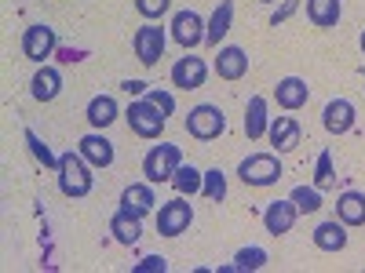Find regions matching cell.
Wrapping results in <instances>:
<instances>
[{
  "label": "cell",
  "mask_w": 365,
  "mask_h": 273,
  "mask_svg": "<svg viewBox=\"0 0 365 273\" xmlns=\"http://www.w3.org/2000/svg\"><path fill=\"white\" fill-rule=\"evenodd\" d=\"M267 135H270V146L278 149V154H292V149L299 146V139H303V128H299L296 117H274Z\"/></svg>",
  "instance_id": "cell-13"
},
{
  "label": "cell",
  "mask_w": 365,
  "mask_h": 273,
  "mask_svg": "<svg viewBox=\"0 0 365 273\" xmlns=\"http://www.w3.org/2000/svg\"><path fill=\"white\" fill-rule=\"evenodd\" d=\"M77 154L91 164V168H110L113 164V142L106 139V135H99V132H88L81 142H77Z\"/></svg>",
  "instance_id": "cell-14"
},
{
  "label": "cell",
  "mask_w": 365,
  "mask_h": 273,
  "mask_svg": "<svg viewBox=\"0 0 365 273\" xmlns=\"http://www.w3.org/2000/svg\"><path fill=\"white\" fill-rule=\"evenodd\" d=\"M125 120H128V128H132L139 139H161V132H165V124H168V117H165L154 102H150V99L132 102L128 113H125Z\"/></svg>",
  "instance_id": "cell-5"
},
{
  "label": "cell",
  "mask_w": 365,
  "mask_h": 273,
  "mask_svg": "<svg viewBox=\"0 0 365 273\" xmlns=\"http://www.w3.org/2000/svg\"><path fill=\"white\" fill-rule=\"evenodd\" d=\"M205 80H208L205 58H197L194 51H187L182 58H175V66H172V84H175V87L194 91V87H205Z\"/></svg>",
  "instance_id": "cell-10"
},
{
  "label": "cell",
  "mask_w": 365,
  "mask_h": 273,
  "mask_svg": "<svg viewBox=\"0 0 365 273\" xmlns=\"http://www.w3.org/2000/svg\"><path fill=\"white\" fill-rule=\"evenodd\" d=\"M190 223H194V208L182 200V193H179L175 200L161 204V211H158V233H161V237H179V233H187Z\"/></svg>",
  "instance_id": "cell-7"
},
{
  "label": "cell",
  "mask_w": 365,
  "mask_h": 273,
  "mask_svg": "<svg viewBox=\"0 0 365 273\" xmlns=\"http://www.w3.org/2000/svg\"><path fill=\"white\" fill-rule=\"evenodd\" d=\"M227 132V117L220 106H212V102H201L187 113V135L197 139V142H212V139H220Z\"/></svg>",
  "instance_id": "cell-4"
},
{
  "label": "cell",
  "mask_w": 365,
  "mask_h": 273,
  "mask_svg": "<svg viewBox=\"0 0 365 273\" xmlns=\"http://www.w3.org/2000/svg\"><path fill=\"white\" fill-rule=\"evenodd\" d=\"M289 200L303 211V215H314V211L322 208V190H318V186H296V190L289 193Z\"/></svg>",
  "instance_id": "cell-28"
},
{
  "label": "cell",
  "mask_w": 365,
  "mask_h": 273,
  "mask_svg": "<svg viewBox=\"0 0 365 273\" xmlns=\"http://www.w3.org/2000/svg\"><path fill=\"white\" fill-rule=\"evenodd\" d=\"M29 95H34L37 102H55L58 95H63V73H58L55 66H41L34 73V80H29Z\"/></svg>",
  "instance_id": "cell-16"
},
{
  "label": "cell",
  "mask_w": 365,
  "mask_h": 273,
  "mask_svg": "<svg viewBox=\"0 0 365 273\" xmlns=\"http://www.w3.org/2000/svg\"><path fill=\"white\" fill-rule=\"evenodd\" d=\"M299 4H303V0H282V8L270 15V26H282V22H285V18H289L296 8H299Z\"/></svg>",
  "instance_id": "cell-35"
},
{
  "label": "cell",
  "mask_w": 365,
  "mask_h": 273,
  "mask_svg": "<svg viewBox=\"0 0 365 273\" xmlns=\"http://www.w3.org/2000/svg\"><path fill=\"white\" fill-rule=\"evenodd\" d=\"M168 8H172V0H135V11L143 18H161Z\"/></svg>",
  "instance_id": "cell-33"
},
{
  "label": "cell",
  "mask_w": 365,
  "mask_h": 273,
  "mask_svg": "<svg viewBox=\"0 0 365 273\" xmlns=\"http://www.w3.org/2000/svg\"><path fill=\"white\" fill-rule=\"evenodd\" d=\"M91 186H96V175H91V164L81 157V154H63L58 157V190H63V197H88Z\"/></svg>",
  "instance_id": "cell-1"
},
{
  "label": "cell",
  "mask_w": 365,
  "mask_h": 273,
  "mask_svg": "<svg viewBox=\"0 0 365 273\" xmlns=\"http://www.w3.org/2000/svg\"><path fill=\"white\" fill-rule=\"evenodd\" d=\"M282 175H285V168H282L278 154H252V157H245L237 164V178L245 182V186H256V190L274 186Z\"/></svg>",
  "instance_id": "cell-2"
},
{
  "label": "cell",
  "mask_w": 365,
  "mask_h": 273,
  "mask_svg": "<svg viewBox=\"0 0 365 273\" xmlns=\"http://www.w3.org/2000/svg\"><path fill=\"white\" fill-rule=\"evenodd\" d=\"M311 99V87L303 77H282L278 87H274V102H278L282 109H303Z\"/></svg>",
  "instance_id": "cell-15"
},
{
  "label": "cell",
  "mask_w": 365,
  "mask_h": 273,
  "mask_svg": "<svg viewBox=\"0 0 365 273\" xmlns=\"http://www.w3.org/2000/svg\"><path fill=\"white\" fill-rule=\"evenodd\" d=\"M201 193H205L208 200H223V197H227V175H223L220 168H208V171H205V182H201Z\"/></svg>",
  "instance_id": "cell-30"
},
{
  "label": "cell",
  "mask_w": 365,
  "mask_h": 273,
  "mask_svg": "<svg viewBox=\"0 0 365 273\" xmlns=\"http://www.w3.org/2000/svg\"><path fill=\"white\" fill-rule=\"evenodd\" d=\"M216 73H220V80H241L249 73V55H245V48H234V44H227V48H220V55H216Z\"/></svg>",
  "instance_id": "cell-17"
},
{
  "label": "cell",
  "mask_w": 365,
  "mask_h": 273,
  "mask_svg": "<svg viewBox=\"0 0 365 273\" xmlns=\"http://www.w3.org/2000/svg\"><path fill=\"white\" fill-rule=\"evenodd\" d=\"M332 182H336V168H332V154H329V149H322V154H318V164H314V186H318V190H329Z\"/></svg>",
  "instance_id": "cell-31"
},
{
  "label": "cell",
  "mask_w": 365,
  "mask_h": 273,
  "mask_svg": "<svg viewBox=\"0 0 365 273\" xmlns=\"http://www.w3.org/2000/svg\"><path fill=\"white\" fill-rule=\"evenodd\" d=\"M110 233H113L117 245H128V248H132V245H139V237H143V219L120 208L117 215L110 219Z\"/></svg>",
  "instance_id": "cell-19"
},
{
  "label": "cell",
  "mask_w": 365,
  "mask_h": 273,
  "mask_svg": "<svg viewBox=\"0 0 365 273\" xmlns=\"http://www.w3.org/2000/svg\"><path fill=\"white\" fill-rule=\"evenodd\" d=\"M205 18L197 15V11H175L172 15V41L179 44V48H187V51H194L197 44H205Z\"/></svg>",
  "instance_id": "cell-9"
},
{
  "label": "cell",
  "mask_w": 365,
  "mask_h": 273,
  "mask_svg": "<svg viewBox=\"0 0 365 273\" xmlns=\"http://www.w3.org/2000/svg\"><path fill=\"white\" fill-rule=\"evenodd\" d=\"M263 4H274V0H263Z\"/></svg>",
  "instance_id": "cell-38"
},
{
  "label": "cell",
  "mask_w": 365,
  "mask_h": 273,
  "mask_svg": "<svg viewBox=\"0 0 365 273\" xmlns=\"http://www.w3.org/2000/svg\"><path fill=\"white\" fill-rule=\"evenodd\" d=\"M120 87H125L128 95H146V91H150V84H146V80H125Z\"/></svg>",
  "instance_id": "cell-36"
},
{
  "label": "cell",
  "mask_w": 365,
  "mask_h": 273,
  "mask_svg": "<svg viewBox=\"0 0 365 273\" xmlns=\"http://www.w3.org/2000/svg\"><path fill=\"white\" fill-rule=\"evenodd\" d=\"M230 22H234V0H220L216 11H212L208 29H205V44H216L220 48V41L230 33Z\"/></svg>",
  "instance_id": "cell-22"
},
{
  "label": "cell",
  "mask_w": 365,
  "mask_h": 273,
  "mask_svg": "<svg viewBox=\"0 0 365 273\" xmlns=\"http://www.w3.org/2000/svg\"><path fill=\"white\" fill-rule=\"evenodd\" d=\"M201 182H205V171H197L194 164H179L172 175V190L190 197V193H201Z\"/></svg>",
  "instance_id": "cell-26"
},
{
  "label": "cell",
  "mask_w": 365,
  "mask_h": 273,
  "mask_svg": "<svg viewBox=\"0 0 365 273\" xmlns=\"http://www.w3.org/2000/svg\"><path fill=\"white\" fill-rule=\"evenodd\" d=\"M314 248L322 252H344L347 248V226L340 219H329L314 226Z\"/></svg>",
  "instance_id": "cell-20"
},
{
  "label": "cell",
  "mask_w": 365,
  "mask_h": 273,
  "mask_svg": "<svg viewBox=\"0 0 365 273\" xmlns=\"http://www.w3.org/2000/svg\"><path fill=\"white\" fill-rule=\"evenodd\" d=\"M267 128H270L267 99H263V95H252V99H249V109H245V135L256 142V139H263V135H267Z\"/></svg>",
  "instance_id": "cell-23"
},
{
  "label": "cell",
  "mask_w": 365,
  "mask_h": 273,
  "mask_svg": "<svg viewBox=\"0 0 365 273\" xmlns=\"http://www.w3.org/2000/svg\"><path fill=\"white\" fill-rule=\"evenodd\" d=\"M132 48H135V58H139L143 66H158V63H161V55H165V48H168V33H165L161 26L146 22V26L135 29Z\"/></svg>",
  "instance_id": "cell-6"
},
{
  "label": "cell",
  "mask_w": 365,
  "mask_h": 273,
  "mask_svg": "<svg viewBox=\"0 0 365 273\" xmlns=\"http://www.w3.org/2000/svg\"><path fill=\"white\" fill-rule=\"evenodd\" d=\"M296 215H299V208L292 200H270L267 211H263V230L270 237H285L296 226Z\"/></svg>",
  "instance_id": "cell-12"
},
{
  "label": "cell",
  "mask_w": 365,
  "mask_h": 273,
  "mask_svg": "<svg viewBox=\"0 0 365 273\" xmlns=\"http://www.w3.org/2000/svg\"><path fill=\"white\" fill-rule=\"evenodd\" d=\"M26 146H29V149H34V157H37V161H41L44 168H51V171H58V157L51 154V149H48V142H44V139H41V135H37L34 128H26Z\"/></svg>",
  "instance_id": "cell-29"
},
{
  "label": "cell",
  "mask_w": 365,
  "mask_h": 273,
  "mask_svg": "<svg viewBox=\"0 0 365 273\" xmlns=\"http://www.w3.org/2000/svg\"><path fill=\"white\" fill-rule=\"evenodd\" d=\"M22 51H26V58H34V63H44V58H51L58 51V33L44 22L29 26L22 33Z\"/></svg>",
  "instance_id": "cell-8"
},
{
  "label": "cell",
  "mask_w": 365,
  "mask_h": 273,
  "mask_svg": "<svg viewBox=\"0 0 365 273\" xmlns=\"http://www.w3.org/2000/svg\"><path fill=\"white\" fill-rule=\"evenodd\" d=\"M354 120H358V109H354V102H347V99H332V102H325V109H322V124H325L329 135H347V132L354 128Z\"/></svg>",
  "instance_id": "cell-11"
},
{
  "label": "cell",
  "mask_w": 365,
  "mask_h": 273,
  "mask_svg": "<svg viewBox=\"0 0 365 273\" xmlns=\"http://www.w3.org/2000/svg\"><path fill=\"white\" fill-rule=\"evenodd\" d=\"M344 15V4L340 0H307V18L318 26V29H332Z\"/></svg>",
  "instance_id": "cell-24"
},
{
  "label": "cell",
  "mask_w": 365,
  "mask_h": 273,
  "mask_svg": "<svg viewBox=\"0 0 365 273\" xmlns=\"http://www.w3.org/2000/svg\"><path fill=\"white\" fill-rule=\"evenodd\" d=\"M267 266V252L263 248H241L237 255H234V262L230 266H223L220 273H249V269H263Z\"/></svg>",
  "instance_id": "cell-27"
},
{
  "label": "cell",
  "mask_w": 365,
  "mask_h": 273,
  "mask_svg": "<svg viewBox=\"0 0 365 273\" xmlns=\"http://www.w3.org/2000/svg\"><path fill=\"white\" fill-rule=\"evenodd\" d=\"M165 269H168V259H161V255H146L143 262H135L132 273H165Z\"/></svg>",
  "instance_id": "cell-34"
},
{
  "label": "cell",
  "mask_w": 365,
  "mask_h": 273,
  "mask_svg": "<svg viewBox=\"0 0 365 273\" xmlns=\"http://www.w3.org/2000/svg\"><path fill=\"white\" fill-rule=\"evenodd\" d=\"M117 120V99L113 95H96L88 102V124L96 128V132H103V128H110Z\"/></svg>",
  "instance_id": "cell-25"
},
{
  "label": "cell",
  "mask_w": 365,
  "mask_h": 273,
  "mask_svg": "<svg viewBox=\"0 0 365 273\" xmlns=\"http://www.w3.org/2000/svg\"><path fill=\"white\" fill-rule=\"evenodd\" d=\"M179 164H182V149L172 146V142H161L143 157V175H146L150 186H158V182H172Z\"/></svg>",
  "instance_id": "cell-3"
},
{
  "label": "cell",
  "mask_w": 365,
  "mask_h": 273,
  "mask_svg": "<svg viewBox=\"0 0 365 273\" xmlns=\"http://www.w3.org/2000/svg\"><path fill=\"white\" fill-rule=\"evenodd\" d=\"M336 219L344 226H365V193L347 190L336 197Z\"/></svg>",
  "instance_id": "cell-21"
},
{
  "label": "cell",
  "mask_w": 365,
  "mask_h": 273,
  "mask_svg": "<svg viewBox=\"0 0 365 273\" xmlns=\"http://www.w3.org/2000/svg\"><path fill=\"white\" fill-rule=\"evenodd\" d=\"M358 44H361V51H365V29H361V37H358Z\"/></svg>",
  "instance_id": "cell-37"
},
{
  "label": "cell",
  "mask_w": 365,
  "mask_h": 273,
  "mask_svg": "<svg viewBox=\"0 0 365 273\" xmlns=\"http://www.w3.org/2000/svg\"><path fill=\"white\" fill-rule=\"evenodd\" d=\"M154 190H150V182H132V186H125L120 190V208L125 211H132V215H150L154 211Z\"/></svg>",
  "instance_id": "cell-18"
},
{
  "label": "cell",
  "mask_w": 365,
  "mask_h": 273,
  "mask_svg": "<svg viewBox=\"0 0 365 273\" xmlns=\"http://www.w3.org/2000/svg\"><path fill=\"white\" fill-rule=\"evenodd\" d=\"M146 99L154 102V106H158V109H161L165 117H172V113H175V95H172V91H161V87H150V91H146Z\"/></svg>",
  "instance_id": "cell-32"
}]
</instances>
